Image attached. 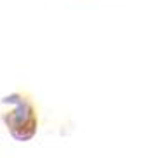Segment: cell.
<instances>
[{
  "mask_svg": "<svg viewBox=\"0 0 158 158\" xmlns=\"http://www.w3.org/2000/svg\"><path fill=\"white\" fill-rule=\"evenodd\" d=\"M4 104L10 102L14 104V110L4 115V122L7 129H9L10 135L16 141H30L33 135L37 134V111L35 106L31 104L26 96L23 94H9L2 99Z\"/></svg>",
  "mask_w": 158,
  "mask_h": 158,
  "instance_id": "obj_1",
  "label": "cell"
}]
</instances>
